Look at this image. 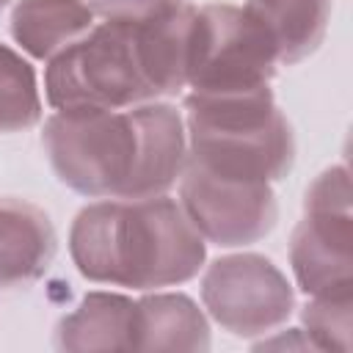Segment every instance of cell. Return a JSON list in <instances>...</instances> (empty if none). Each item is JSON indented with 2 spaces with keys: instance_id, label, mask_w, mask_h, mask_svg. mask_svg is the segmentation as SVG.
<instances>
[{
  "instance_id": "6da1fadb",
  "label": "cell",
  "mask_w": 353,
  "mask_h": 353,
  "mask_svg": "<svg viewBox=\"0 0 353 353\" xmlns=\"http://www.w3.org/2000/svg\"><path fill=\"white\" fill-rule=\"evenodd\" d=\"M41 143L55 176L88 199L163 196L182 174L188 138L174 105L58 110Z\"/></svg>"
},
{
  "instance_id": "7a4b0ae2",
  "label": "cell",
  "mask_w": 353,
  "mask_h": 353,
  "mask_svg": "<svg viewBox=\"0 0 353 353\" xmlns=\"http://www.w3.org/2000/svg\"><path fill=\"white\" fill-rule=\"evenodd\" d=\"M190 6L143 22L91 25L50 58L44 94L55 110H121L185 88Z\"/></svg>"
},
{
  "instance_id": "3957f363",
  "label": "cell",
  "mask_w": 353,
  "mask_h": 353,
  "mask_svg": "<svg viewBox=\"0 0 353 353\" xmlns=\"http://www.w3.org/2000/svg\"><path fill=\"white\" fill-rule=\"evenodd\" d=\"M69 254L88 281L157 290L190 281L207 245L182 204L163 193L83 207L69 232Z\"/></svg>"
},
{
  "instance_id": "277c9868",
  "label": "cell",
  "mask_w": 353,
  "mask_h": 353,
  "mask_svg": "<svg viewBox=\"0 0 353 353\" xmlns=\"http://www.w3.org/2000/svg\"><path fill=\"white\" fill-rule=\"evenodd\" d=\"M185 163L226 179L279 182L295 160L292 127L273 102L270 85L251 94H188Z\"/></svg>"
},
{
  "instance_id": "5b68a950",
  "label": "cell",
  "mask_w": 353,
  "mask_h": 353,
  "mask_svg": "<svg viewBox=\"0 0 353 353\" xmlns=\"http://www.w3.org/2000/svg\"><path fill=\"white\" fill-rule=\"evenodd\" d=\"M276 66L268 33L245 8L229 3L193 8L185 55V85L193 94H251L270 85Z\"/></svg>"
},
{
  "instance_id": "8992f818",
  "label": "cell",
  "mask_w": 353,
  "mask_h": 353,
  "mask_svg": "<svg viewBox=\"0 0 353 353\" xmlns=\"http://www.w3.org/2000/svg\"><path fill=\"white\" fill-rule=\"evenodd\" d=\"M350 176L331 165L306 190L303 218L290 240V265L306 295L353 292Z\"/></svg>"
},
{
  "instance_id": "52a82bcc",
  "label": "cell",
  "mask_w": 353,
  "mask_h": 353,
  "mask_svg": "<svg viewBox=\"0 0 353 353\" xmlns=\"http://www.w3.org/2000/svg\"><path fill=\"white\" fill-rule=\"evenodd\" d=\"M201 301L210 317L240 339L273 331L295 309L290 281L262 254L215 259L201 279Z\"/></svg>"
},
{
  "instance_id": "ba28073f",
  "label": "cell",
  "mask_w": 353,
  "mask_h": 353,
  "mask_svg": "<svg viewBox=\"0 0 353 353\" xmlns=\"http://www.w3.org/2000/svg\"><path fill=\"white\" fill-rule=\"evenodd\" d=\"M179 196V204L196 232L221 248L262 240L279 218L270 182L226 179L190 163L182 165Z\"/></svg>"
},
{
  "instance_id": "9c48e42d",
  "label": "cell",
  "mask_w": 353,
  "mask_h": 353,
  "mask_svg": "<svg viewBox=\"0 0 353 353\" xmlns=\"http://www.w3.org/2000/svg\"><path fill=\"white\" fill-rule=\"evenodd\" d=\"M58 251V234L50 215L14 196H0V290H17L39 281Z\"/></svg>"
},
{
  "instance_id": "30bf717a",
  "label": "cell",
  "mask_w": 353,
  "mask_h": 353,
  "mask_svg": "<svg viewBox=\"0 0 353 353\" xmlns=\"http://www.w3.org/2000/svg\"><path fill=\"white\" fill-rule=\"evenodd\" d=\"M135 339V301L116 292H88L58 323L61 350H130Z\"/></svg>"
},
{
  "instance_id": "8fae6325",
  "label": "cell",
  "mask_w": 353,
  "mask_h": 353,
  "mask_svg": "<svg viewBox=\"0 0 353 353\" xmlns=\"http://www.w3.org/2000/svg\"><path fill=\"white\" fill-rule=\"evenodd\" d=\"M138 350H207L210 325L201 309L182 292H154L135 301Z\"/></svg>"
},
{
  "instance_id": "7c38bea8",
  "label": "cell",
  "mask_w": 353,
  "mask_h": 353,
  "mask_svg": "<svg viewBox=\"0 0 353 353\" xmlns=\"http://www.w3.org/2000/svg\"><path fill=\"white\" fill-rule=\"evenodd\" d=\"M243 8L262 25L279 63L287 66L323 44L331 19V0H245Z\"/></svg>"
},
{
  "instance_id": "4fadbf2b",
  "label": "cell",
  "mask_w": 353,
  "mask_h": 353,
  "mask_svg": "<svg viewBox=\"0 0 353 353\" xmlns=\"http://www.w3.org/2000/svg\"><path fill=\"white\" fill-rule=\"evenodd\" d=\"M94 25L83 0H19L11 11V36L33 58L44 61L80 39Z\"/></svg>"
},
{
  "instance_id": "5bb4252c",
  "label": "cell",
  "mask_w": 353,
  "mask_h": 353,
  "mask_svg": "<svg viewBox=\"0 0 353 353\" xmlns=\"http://www.w3.org/2000/svg\"><path fill=\"white\" fill-rule=\"evenodd\" d=\"M41 121V97L33 66L0 44V132L30 130Z\"/></svg>"
},
{
  "instance_id": "9a60e30c",
  "label": "cell",
  "mask_w": 353,
  "mask_h": 353,
  "mask_svg": "<svg viewBox=\"0 0 353 353\" xmlns=\"http://www.w3.org/2000/svg\"><path fill=\"white\" fill-rule=\"evenodd\" d=\"M350 312H353V292L312 295V301L301 312V320L309 334V345L320 350H347Z\"/></svg>"
},
{
  "instance_id": "2e32d148",
  "label": "cell",
  "mask_w": 353,
  "mask_h": 353,
  "mask_svg": "<svg viewBox=\"0 0 353 353\" xmlns=\"http://www.w3.org/2000/svg\"><path fill=\"white\" fill-rule=\"evenodd\" d=\"M88 8L108 22H143L179 11L185 0H85Z\"/></svg>"
},
{
  "instance_id": "e0dca14e",
  "label": "cell",
  "mask_w": 353,
  "mask_h": 353,
  "mask_svg": "<svg viewBox=\"0 0 353 353\" xmlns=\"http://www.w3.org/2000/svg\"><path fill=\"white\" fill-rule=\"evenodd\" d=\"M6 6H8V0H0V11H3V8H6Z\"/></svg>"
}]
</instances>
